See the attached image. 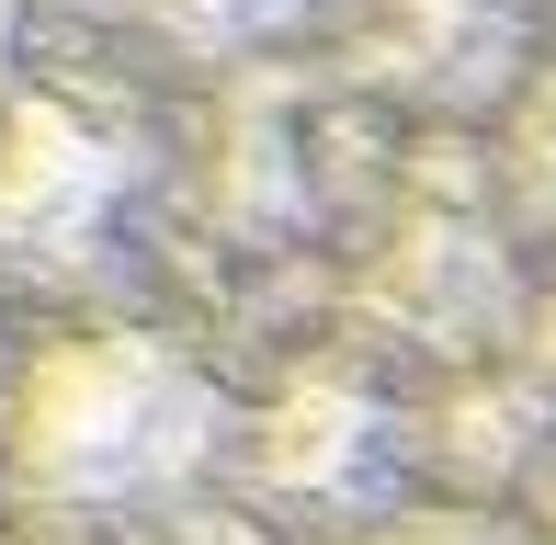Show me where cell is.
I'll return each mask as SVG.
<instances>
[{"mask_svg":"<svg viewBox=\"0 0 556 545\" xmlns=\"http://www.w3.org/2000/svg\"><path fill=\"white\" fill-rule=\"evenodd\" d=\"M205 455H216V398L170 353H125V341H91V353L58 364L46 398L23 409V489L80 500V511L160 500V489H182Z\"/></svg>","mask_w":556,"mask_h":545,"instance_id":"1","label":"cell"}]
</instances>
